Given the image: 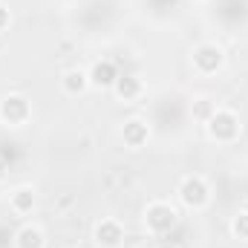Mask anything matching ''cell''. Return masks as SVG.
I'll list each match as a JSON object with an SVG mask.
<instances>
[{
  "label": "cell",
  "instance_id": "1",
  "mask_svg": "<svg viewBox=\"0 0 248 248\" xmlns=\"http://www.w3.org/2000/svg\"><path fill=\"white\" fill-rule=\"evenodd\" d=\"M176 225H179V211H176L170 202L156 199V202H150V205L144 208V228H147V234L165 237V234H170Z\"/></svg>",
  "mask_w": 248,
  "mask_h": 248
},
{
  "label": "cell",
  "instance_id": "2",
  "mask_svg": "<svg viewBox=\"0 0 248 248\" xmlns=\"http://www.w3.org/2000/svg\"><path fill=\"white\" fill-rule=\"evenodd\" d=\"M205 130H208V136H211L217 144H231V141L240 139V133H243V122H240V116H237L234 110L217 107V113L205 122Z\"/></svg>",
  "mask_w": 248,
  "mask_h": 248
},
{
  "label": "cell",
  "instance_id": "3",
  "mask_svg": "<svg viewBox=\"0 0 248 248\" xmlns=\"http://www.w3.org/2000/svg\"><path fill=\"white\" fill-rule=\"evenodd\" d=\"M176 196H179V202L185 205L187 211H205V208L211 205V185H208L205 176L190 173V176H185V179L179 182Z\"/></svg>",
  "mask_w": 248,
  "mask_h": 248
},
{
  "label": "cell",
  "instance_id": "4",
  "mask_svg": "<svg viewBox=\"0 0 248 248\" xmlns=\"http://www.w3.org/2000/svg\"><path fill=\"white\" fill-rule=\"evenodd\" d=\"M190 63L199 75H217L222 66H225V49L214 41H205L199 46H193L190 52Z\"/></svg>",
  "mask_w": 248,
  "mask_h": 248
},
{
  "label": "cell",
  "instance_id": "5",
  "mask_svg": "<svg viewBox=\"0 0 248 248\" xmlns=\"http://www.w3.org/2000/svg\"><path fill=\"white\" fill-rule=\"evenodd\" d=\"M29 119H32V104H29L26 95H20V93L3 95V101H0V122L6 127H23Z\"/></svg>",
  "mask_w": 248,
  "mask_h": 248
},
{
  "label": "cell",
  "instance_id": "6",
  "mask_svg": "<svg viewBox=\"0 0 248 248\" xmlns=\"http://www.w3.org/2000/svg\"><path fill=\"white\" fill-rule=\"evenodd\" d=\"M124 225L113 217H101L93 225V243L98 248H122L124 246Z\"/></svg>",
  "mask_w": 248,
  "mask_h": 248
},
{
  "label": "cell",
  "instance_id": "7",
  "mask_svg": "<svg viewBox=\"0 0 248 248\" xmlns=\"http://www.w3.org/2000/svg\"><path fill=\"white\" fill-rule=\"evenodd\" d=\"M119 136H122L124 147L141 150V147L150 141V124L144 122V119H127V122L122 124V130H119Z\"/></svg>",
  "mask_w": 248,
  "mask_h": 248
},
{
  "label": "cell",
  "instance_id": "8",
  "mask_svg": "<svg viewBox=\"0 0 248 248\" xmlns=\"http://www.w3.org/2000/svg\"><path fill=\"white\" fill-rule=\"evenodd\" d=\"M87 75H90V87H95V90H113V84H116V78H119L122 72L116 69L113 61L101 58V61H95L87 69Z\"/></svg>",
  "mask_w": 248,
  "mask_h": 248
},
{
  "label": "cell",
  "instance_id": "9",
  "mask_svg": "<svg viewBox=\"0 0 248 248\" xmlns=\"http://www.w3.org/2000/svg\"><path fill=\"white\" fill-rule=\"evenodd\" d=\"M113 93H116L119 101L130 104V101H136V98L144 93V81H141L139 75H133V72H122V75L116 78V84H113Z\"/></svg>",
  "mask_w": 248,
  "mask_h": 248
},
{
  "label": "cell",
  "instance_id": "10",
  "mask_svg": "<svg viewBox=\"0 0 248 248\" xmlns=\"http://www.w3.org/2000/svg\"><path fill=\"white\" fill-rule=\"evenodd\" d=\"M35 205H38V190H35V187L20 185V187H15V190L9 193V208H12L15 214H20V217L32 214Z\"/></svg>",
  "mask_w": 248,
  "mask_h": 248
},
{
  "label": "cell",
  "instance_id": "11",
  "mask_svg": "<svg viewBox=\"0 0 248 248\" xmlns=\"http://www.w3.org/2000/svg\"><path fill=\"white\" fill-rule=\"evenodd\" d=\"M15 248H46V234L38 225L26 222L15 231Z\"/></svg>",
  "mask_w": 248,
  "mask_h": 248
},
{
  "label": "cell",
  "instance_id": "12",
  "mask_svg": "<svg viewBox=\"0 0 248 248\" xmlns=\"http://www.w3.org/2000/svg\"><path fill=\"white\" fill-rule=\"evenodd\" d=\"M61 90L66 95H84L90 90V75L87 69H66L61 75Z\"/></svg>",
  "mask_w": 248,
  "mask_h": 248
},
{
  "label": "cell",
  "instance_id": "13",
  "mask_svg": "<svg viewBox=\"0 0 248 248\" xmlns=\"http://www.w3.org/2000/svg\"><path fill=\"white\" fill-rule=\"evenodd\" d=\"M190 113H193V119H196V122L205 124L214 113H217V104H214L211 98H196V101L190 104Z\"/></svg>",
  "mask_w": 248,
  "mask_h": 248
},
{
  "label": "cell",
  "instance_id": "14",
  "mask_svg": "<svg viewBox=\"0 0 248 248\" xmlns=\"http://www.w3.org/2000/svg\"><path fill=\"white\" fill-rule=\"evenodd\" d=\"M231 237L240 240V243H248V211H240L237 217H231Z\"/></svg>",
  "mask_w": 248,
  "mask_h": 248
},
{
  "label": "cell",
  "instance_id": "15",
  "mask_svg": "<svg viewBox=\"0 0 248 248\" xmlns=\"http://www.w3.org/2000/svg\"><path fill=\"white\" fill-rule=\"evenodd\" d=\"M9 23H12V12L0 3V32H3V29H9Z\"/></svg>",
  "mask_w": 248,
  "mask_h": 248
},
{
  "label": "cell",
  "instance_id": "16",
  "mask_svg": "<svg viewBox=\"0 0 248 248\" xmlns=\"http://www.w3.org/2000/svg\"><path fill=\"white\" fill-rule=\"evenodd\" d=\"M156 248H179V246H173V243H162V246H156Z\"/></svg>",
  "mask_w": 248,
  "mask_h": 248
},
{
  "label": "cell",
  "instance_id": "17",
  "mask_svg": "<svg viewBox=\"0 0 248 248\" xmlns=\"http://www.w3.org/2000/svg\"><path fill=\"white\" fill-rule=\"evenodd\" d=\"M3 176H6V165L0 162V179H3Z\"/></svg>",
  "mask_w": 248,
  "mask_h": 248
}]
</instances>
